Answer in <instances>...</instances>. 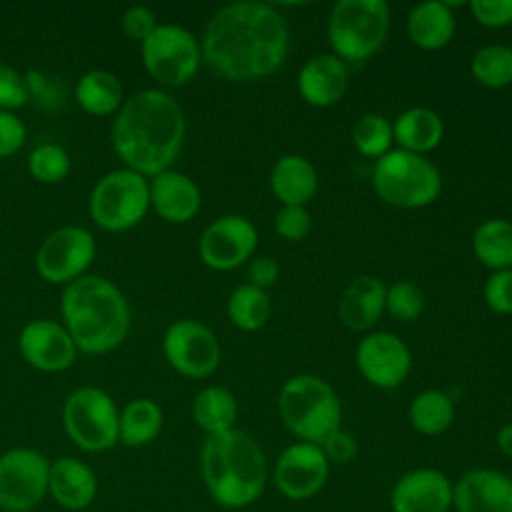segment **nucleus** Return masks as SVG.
<instances>
[{"instance_id": "nucleus-1", "label": "nucleus", "mask_w": 512, "mask_h": 512, "mask_svg": "<svg viewBox=\"0 0 512 512\" xmlns=\"http://www.w3.org/2000/svg\"><path fill=\"white\" fill-rule=\"evenodd\" d=\"M290 30L286 18L266 2H232L204 26L200 50L206 64L232 82L274 74L286 60Z\"/></svg>"}, {"instance_id": "nucleus-2", "label": "nucleus", "mask_w": 512, "mask_h": 512, "mask_svg": "<svg viewBox=\"0 0 512 512\" xmlns=\"http://www.w3.org/2000/svg\"><path fill=\"white\" fill-rule=\"evenodd\" d=\"M186 136L180 104L166 92L148 88L130 96L112 124V146L130 170L156 176L172 166Z\"/></svg>"}, {"instance_id": "nucleus-3", "label": "nucleus", "mask_w": 512, "mask_h": 512, "mask_svg": "<svg viewBox=\"0 0 512 512\" xmlns=\"http://www.w3.org/2000/svg\"><path fill=\"white\" fill-rule=\"evenodd\" d=\"M64 328L78 350L106 354L120 346L130 330V306L116 284L102 276H80L60 298Z\"/></svg>"}, {"instance_id": "nucleus-4", "label": "nucleus", "mask_w": 512, "mask_h": 512, "mask_svg": "<svg viewBox=\"0 0 512 512\" xmlns=\"http://www.w3.org/2000/svg\"><path fill=\"white\" fill-rule=\"evenodd\" d=\"M200 472L212 500L222 508H246L266 484V458L260 444L244 430L230 428L204 438Z\"/></svg>"}, {"instance_id": "nucleus-5", "label": "nucleus", "mask_w": 512, "mask_h": 512, "mask_svg": "<svg viewBox=\"0 0 512 512\" xmlns=\"http://www.w3.org/2000/svg\"><path fill=\"white\" fill-rule=\"evenodd\" d=\"M278 412L284 426L300 440L322 444L342 428V404L334 388L320 376L296 374L278 394Z\"/></svg>"}, {"instance_id": "nucleus-6", "label": "nucleus", "mask_w": 512, "mask_h": 512, "mask_svg": "<svg viewBox=\"0 0 512 512\" xmlns=\"http://www.w3.org/2000/svg\"><path fill=\"white\" fill-rule=\"evenodd\" d=\"M390 30V6L384 0H340L332 6L326 36L332 54L346 64L376 54Z\"/></svg>"}, {"instance_id": "nucleus-7", "label": "nucleus", "mask_w": 512, "mask_h": 512, "mask_svg": "<svg viewBox=\"0 0 512 512\" xmlns=\"http://www.w3.org/2000/svg\"><path fill=\"white\" fill-rule=\"evenodd\" d=\"M372 186L376 196L386 204L416 210L432 204L440 196L442 178L426 156L392 148L374 160Z\"/></svg>"}, {"instance_id": "nucleus-8", "label": "nucleus", "mask_w": 512, "mask_h": 512, "mask_svg": "<svg viewBox=\"0 0 512 512\" xmlns=\"http://www.w3.org/2000/svg\"><path fill=\"white\" fill-rule=\"evenodd\" d=\"M150 208V184L146 176L120 168L104 174L90 192L92 220L110 232L136 226Z\"/></svg>"}, {"instance_id": "nucleus-9", "label": "nucleus", "mask_w": 512, "mask_h": 512, "mask_svg": "<svg viewBox=\"0 0 512 512\" xmlns=\"http://www.w3.org/2000/svg\"><path fill=\"white\" fill-rule=\"evenodd\" d=\"M118 416L112 396L96 386L76 388L62 408L68 438L86 452H104L118 442Z\"/></svg>"}, {"instance_id": "nucleus-10", "label": "nucleus", "mask_w": 512, "mask_h": 512, "mask_svg": "<svg viewBox=\"0 0 512 512\" xmlns=\"http://www.w3.org/2000/svg\"><path fill=\"white\" fill-rule=\"evenodd\" d=\"M146 70L162 84H186L198 70L202 50L190 30L180 24H158L142 42Z\"/></svg>"}, {"instance_id": "nucleus-11", "label": "nucleus", "mask_w": 512, "mask_h": 512, "mask_svg": "<svg viewBox=\"0 0 512 512\" xmlns=\"http://www.w3.org/2000/svg\"><path fill=\"white\" fill-rule=\"evenodd\" d=\"M48 458L34 448H10L0 454V508L30 512L48 494Z\"/></svg>"}, {"instance_id": "nucleus-12", "label": "nucleus", "mask_w": 512, "mask_h": 512, "mask_svg": "<svg viewBox=\"0 0 512 512\" xmlns=\"http://www.w3.org/2000/svg\"><path fill=\"white\" fill-rule=\"evenodd\" d=\"M162 350L170 366L188 378H206L220 364V344L214 332L190 318L172 322L162 338Z\"/></svg>"}, {"instance_id": "nucleus-13", "label": "nucleus", "mask_w": 512, "mask_h": 512, "mask_svg": "<svg viewBox=\"0 0 512 512\" xmlns=\"http://www.w3.org/2000/svg\"><path fill=\"white\" fill-rule=\"evenodd\" d=\"M96 256L94 236L82 226H62L48 234L36 252V268L48 282H74Z\"/></svg>"}, {"instance_id": "nucleus-14", "label": "nucleus", "mask_w": 512, "mask_h": 512, "mask_svg": "<svg viewBox=\"0 0 512 512\" xmlns=\"http://www.w3.org/2000/svg\"><path fill=\"white\" fill-rule=\"evenodd\" d=\"M356 368L376 388H398L410 374L412 354L394 332L376 330L364 336L356 348Z\"/></svg>"}, {"instance_id": "nucleus-15", "label": "nucleus", "mask_w": 512, "mask_h": 512, "mask_svg": "<svg viewBox=\"0 0 512 512\" xmlns=\"http://www.w3.org/2000/svg\"><path fill=\"white\" fill-rule=\"evenodd\" d=\"M258 244L254 224L240 214H226L212 220L198 240V252L206 266L232 270L248 262Z\"/></svg>"}, {"instance_id": "nucleus-16", "label": "nucleus", "mask_w": 512, "mask_h": 512, "mask_svg": "<svg viewBox=\"0 0 512 512\" xmlns=\"http://www.w3.org/2000/svg\"><path fill=\"white\" fill-rule=\"evenodd\" d=\"M330 474V462L312 442L286 446L274 464V484L290 500H306L318 494Z\"/></svg>"}, {"instance_id": "nucleus-17", "label": "nucleus", "mask_w": 512, "mask_h": 512, "mask_svg": "<svg viewBox=\"0 0 512 512\" xmlns=\"http://www.w3.org/2000/svg\"><path fill=\"white\" fill-rule=\"evenodd\" d=\"M454 484L436 468H414L398 478L390 494L394 512H448Z\"/></svg>"}, {"instance_id": "nucleus-18", "label": "nucleus", "mask_w": 512, "mask_h": 512, "mask_svg": "<svg viewBox=\"0 0 512 512\" xmlns=\"http://www.w3.org/2000/svg\"><path fill=\"white\" fill-rule=\"evenodd\" d=\"M20 352L26 362L42 372H62L76 358V344L64 324L38 318L20 332Z\"/></svg>"}, {"instance_id": "nucleus-19", "label": "nucleus", "mask_w": 512, "mask_h": 512, "mask_svg": "<svg viewBox=\"0 0 512 512\" xmlns=\"http://www.w3.org/2000/svg\"><path fill=\"white\" fill-rule=\"evenodd\" d=\"M456 512H512V478L494 468H472L454 484Z\"/></svg>"}, {"instance_id": "nucleus-20", "label": "nucleus", "mask_w": 512, "mask_h": 512, "mask_svg": "<svg viewBox=\"0 0 512 512\" xmlns=\"http://www.w3.org/2000/svg\"><path fill=\"white\" fill-rule=\"evenodd\" d=\"M298 92L314 108L336 104L348 88V64L338 56L316 54L298 72Z\"/></svg>"}, {"instance_id": "nucleus-21", "label": "nucleus", "mask_w": 512, "mask_h": 512, "mask_svg": "<svg viewBox=\"0 0 512 512\" xmlns=\"http://www.w3.org/2000/svg\"><path fill=\"white\" fill-rule=\"evenodd\" d=\"M200 204V188L190 176L170 168L152 176L150 206L160 218L174 224L188 222L198 214Z\"/></svg>"}, {"instance_id": "nucleus-22", "label": "nucleus", "mask_w": 512, "mask_h": 512, "mask_svg": "<svg viewBox=\"0 0 512 512\" xmlns=\"http://www.w3.org/2000/svg\"><path fill=\"white\" fill-rule=\"evenodd\" d=\"M96 492L98 480L86 462L74 456H62L50 462L48 494L58 506L66 510H84L94 502Z\"/></svg>"}, {"instance_id": "nucleus-23", "label": "nucleus", "mask_w": 512, "mask_h": 512, "mask_svg": "<svg viewBox=\"0 0 512 512\" xmlns=\"http://www.w3.org/2000/svg\"><path fill=\"white\" fill-rule=\"evenodd\" d=\"M270 190L282 206H306L318 190V172L302 154L280 156L270 170Z\"/></svg>"}, {"instance_id": "nucleus-24", "label": "nucleus", "mask_w": 512, "mask_h": 512, "mask_svg": "<svg viewBox=\"0 0 512 512\" xmlns=\"http://www.w3.org/2000/svg\"><path fill=\"white\" fill-rule=\"evenodd\" d=\"M386 300V286L376 276H358L342 292L338 302L340 322L350 330L372 328L382 312Z\"/></svg>"}, {"instance_id": "nucleus-25", "label": "nucleus", "mask_w": 512, "mask_h": 512, "mask_svg": "<svg viewBox=\"0 0 512 512\" xmlns=\"http://www.w3.org/2000/svg\"><path fill=\"white\" fill-rule=\"evenodd\" d=\"M456 32V18L452 4L440 0H426L416 4L406 20V34L422 50L444 48Z\"/></svg>"}, {"instance_id": "nucleus-26", "label": "nucleus", "mask_w": 512, "mask_h": 512, "mask_svg": "<svg viewBox=\"0 0 512 512\" xmlns=\"http://www.w3.org/2000/svg\"><path fill=\"white\" fill-rule=\"evenodd\" d=\"M392 134L398 148L424 156L442 142L444 122L434 110L412 106L394 120Z\"/></svg>"}, {"instance_id": "nucleus-27", "label": "nucleus", "mask_w": 512, "mask_h": 512, "mask_svg": "<svg viewBox=\"0 0 512 512\" xmlns=\"http://www.w3.org/2000/svg\"><path fill=\"white\" fill-rule=\"evenodd\" d=\"M472 252L492 272L512 268V222L488 218L478 224L472 234Z\"/></svg>"}, {"instance_id": "nucleus-28", "label": "nucleus", "mask_w": 512, "mask_h": 512, "mask_svg": "<svg viewBox=\"0 0 512 512\" xmlns=\"http://www.w3.org/2000/svg\"><path fill=\"white\" fill-rule=\"evenodd\" d=\"M162 408L150 398H134L118 416V442L126 446H144L162 430Z\"/></svg>"}, {"instance_id": "nucleus-29", "label": "nucleus", "mask_w": 512, "mask_h": 512, "mask_svg": "<svg viewBox=\"0 0 512 512\" xmlns=\"http://www.w3.org/2000/svg\"><path fill=\"white\" fill-rule=\"evenodd\" d=\"M236 416L238 402L234 394L222 386L202 388L192 402V418L206 432V436L234 428Z\"/></svg>"}, {"instance_id": "nucleus-30", "label": "nucleus", "mask_w": 512, "mask_h": 512, "mask_svg": "<svg viewBox=\"0 0 512 512\" xmlns=\"http://www.w3.org/2000/svg\"><path fill=\"white\" fill-rule=\"evenodd\" d=\"M456 416V406L450 394L444 390H422L418 392L408 408L410 424L424 436H438L446 432Z\"/></svg>"}, {"instance_id": "nucleus-31", "label": "nucleus", "mask_w": 512, "mask_h": 512, "mask_svg": "<svg viewBox=\"0 0 512 512\" xmlns=\"http://www.w3.org/2000/svg\"><path fill=\"white\" fill-rule=\"evenodd\" d=\"M78 104L94 116H106L122 106V84L108 70H88L76 82Z\"/></svg>"}, {"instance_id": "nucleus-32", "label": "nucleus", "mask_w": 512, "mask_h": 512, "mask_svg": "<svg viewBox=\"0 0 512 512\" xmlns=\"http://www.w3.org/2000/svg\"><path fill=\"white\" fill-rule=\"evenodd\" d=\"M226 312L236 328L244 332H256L270 318V298L264 290L254 288L246 282L232 290V294L228 296Z\"/></svg>"}, {"instance_id": "nucleus-33", "label": "nucleus", "mask_w": 512, "mask_h": 512, "mask_svg": "<svg viewBox=\"0 0 512 512\" xmlns=\"http://www.w3.org/2000/svg\"><path fill=\"white\" fill-rule=\"evenodd\" d=\"M472 76L486 88H506L512 84V46L486 44L478 48L470 64Z\"/></svg>"}, {"instance_id": "nucleus-34", "label": "nucleus", "mask_w": 512, "mask_h": 512, "mask_svg": "<svg viewBox=\"0 0 512 512\" xmlns=\"http://www.w3.org/2000/svg\"><path fill=\"white\" fill-rule=\"evenodd\" d=\"M392 124L380 114H364L354 122L352 144L366 158H382L392 150Z\"/></svg>"}, {"instance_id": "nucleus-35", "label": "nucleus", "mask_w": 512, "mask_h": 512, "mask_svg": "<svg viewBox=\"0 0 512 512\" xmlns=\"http://www.w3.org/2000/svg\"><path fill=\"white\" fill-rule=\"evenodd\" d=\"M426 306L424 292L418 284L410 280H398L392 286H386L384 310L400 322L416 320Z\"/></svg>"}, {"instance_id": "nucleus-36", "label": "nucleus", "mask_w": 512, "mask_h": 512, "mask_svg": "<svg viewBox=\"0 0 512 512\" xmlns=\"http://www.w3.org/2000/svg\"><path fill=\"white\" fill-rule=\"evenodd\" d=\"M28 170L40 182H60L70 170V156L58 144H40L28 156Z\"/></svg>"}, {"instance_id": "nucleus-37", "label": "nucleus", "mask_w": 512, "mask_h": 512, "mask_svg": "<svg viewBox=\"0 0 512 512\" xmlns=\"http://www.w3.org/2000/svg\"><path fill=\"white\" fill-rule=\"evenodd\" d=\"M486 306L496 314H512V268L494 270L482 288Z\"/></svg>"}, {"instance_id": "nucleus-38", "label": "nucleus", "mask_w": 512, "mask_h": 512, "mask_svg": "<svg viewBox=\"0 0 512 512\" xmlns=\"http://www.w3.org/2000/svg\"><path fill=\"white\" fill-rule=\"evenodd\" d=\"M312 228V216L306 206H282L274 214V230L288 242H298L308 236Z\"/></svg>"}, {"instance_id": "nucleus-39", "label": "nucleus", "mask_w": 512, "mask_h": 512, "mask_svg": "<svg viewBox=\"0 0 512 512\" xmlns=\"http://www.w3.org/2000/svg\"><path fill=\"white\" fill-rule=\"evenodd\" d=\"M472 18L486 28L512 24V0H472L468 2Z\"/></svg>"}, {"instance_id": "nucleus-40", "label": "nucleus", "mask_w": 512, "mask_h": 512, "mask_svg": "<svg viewBox=\"0 0 512 512\" xmlns=\"http://www.w3.org/2000/svg\"><path fill=\"white\" fill-rule=\"evenodd\" d=\"M28 86L24 76L8 64H0V110L20 108L28 102Z\"/></svg>"}, {"instance_id": "nucleus-41", "label": "nucleus", "mask_w": 512, "mask_h": 512, "mask_svg": "<svg viewBox=\"0 0 512 512\" xmlns=\"http://www.w3.org/2000/svg\"><path fill=\"white\" fill-rule=\"evenodd\" d=\"M26 140L24 122L10 110H0V158L22 148Z\"/></svg>"}, {"instance_id": "nucleus-42", "label": "nucleus", "mask_w": 512, "mask_h": 512, "mask_svg": "<svg viewBox=\"0 0 512 512\" xmlns=\"http://www.w3.org/2000/svg\"><path fill=\"white\" fill-rule=\"evenodd\" d=\"M154 12L146 6H132L122 14V32L134 40H146L156 28Z\"/></svg>"}, {"instance_id": "nucleus-43", "label": "nucleus", "mask_w": 512, "mask_h": 512, "mask_svg": "<svg viewBox=\"0 0 512 512\" xmlns=\"http://www.w3.org/2000/svg\"><path fill=\"white\" fill-rule=\"evenodd\" d=\"M320 448H322L324 456L328 458V462L346 464V462H350V460L356 456V452H358V442H356V438H354L350 432L338 428L336 432H332V434L320 444Z\"/></svg>"}, {"instance_id": "nucleus-44", "label": "nucleus", "mask_w": 512, "mask_h": 512, "mask_svg": "<svg viewBox=\"0 0 512 512\" xmlns=\"http://www.w3.org/2000/svg\"><path fill=\"white\" fill-rule=\"evenodd\" d=\"M248 284L266 292V288L274 286L280 276V264L272 256H254L248 262Z\"/></svg>"}, {"instance_id": "nucleus-45", "label": "nucleus", "mask_w": 512, "mask_h": 512, "mask_svg": "<svg viewBox=\"0 0 512 512\" xmlns=\"http://www.w3.org/2000/svg\"><path fill=\"white\" fill-rule=\"evenodd\" d=\"M26 80V86H28V96L34 98L38 104L46 106V108H56L60 96H58V90L52 82H48V78L42 74V72H28L24 76Z\"/></svg>"}, {"instance_id": "nucleus-46", "label": "nucleus", "mask_w": 512, "mask_h": 512, "mask_svg": "<svg viewBox=\"0 0 512 512\" xmlns=\"http://www.w3.org/2000/svg\"><path fill=\"white\" fill-rule=\"evenodd\" d=\"M496 446L498 450L512 460V422L504 424L496 434Z\"/></svg>"}]
</instances>
